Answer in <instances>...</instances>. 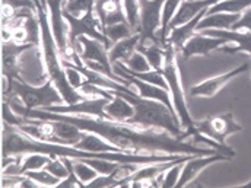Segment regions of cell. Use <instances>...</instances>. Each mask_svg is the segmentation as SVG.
<instances>
[{"mask_svg":"<svg viewBox=\"0 0 251 188\" xmlns=\"http://www.w3.org/2000/svg\"><path fill=\"white\" fill-rule=\"evenodd\" d=\"M123 66H125L128 71H133V73H145V71L152 70V67H151V64L148 62V59L139 50H136L131 54V57L126 63H123Z\"/></svg>","mask_w":251,"mask_h":188,"instance_id":"obj_27","label":"cell"},{"mask_svg":"<svg viewBox=\"0 0 251 188\" xmlns=\"http://www.w3.org/2000/svg\"><path fill=\"white\" fill-rule=\"evenodd\" d=\"M66 22L69 25V47H70V57L73 53H77V40L79 37H89L94 40H98L101 43H104L107 46V48H111V44L108 43L107 37L104 35V29L101 25L100 18L95 13V9L86 12L83 16L76 18L73 15H70L69 12H66L63 9ZM69 57V60H70Z\"/></svg>","mask_w":251,"mask_h":188,"instance_id":"obj_5","label":"cell"},{"mask_svg":"<svg viewBox=\"0 0 251 188\" xmlns=\"http://www.w3.org/2000/svg\"><path fill=\"white\" fill-rule=\"evenodd\" d=\"M181 3H183V0H165V3H164V7H162V25H161L159 32H158V37H159V40H161V43L164 46H167L168 24L174 18V15L177 13Z\"/></svg>","mask_w":251,"mask_h":188,"instance_id":"obj_20","label":"cell"},{"mask_svg":"<svg viewBox=\"0 0 251 188\" xmlns=\"http://www.w3.org/2000/svg\"><path fill=\"white\" fill-rule=\"evenodd\" d=\"M250 69V66L247 63L232 69V70H228L226 73H222L219 76H213L207 80H203L200 82L199 85H194L191 89H190V94L193 96H199V98H213L215 95H218L221 92V89L224 86H226L232 79H235L237 76L246 73L247 70Z\"/></svg>","mask_w":251,"mask_h":188,"instance_id":"obj_9","label":"cell"},{"mask_svg":"<svg viewBox=\"0 0 251 188\" xmlns=\"http://www.w3.org/2000/svg\"><path fill=\"white\" fill-rule=\"evenodd\" d=\"M1 4H9L16 10H21V9H32L34 10V9H37L35 0H3Z\"/></svg>","mask_w":251,"mask_h":188,"instance_id":"obj_31","label":"cell"},{"mask_svg":"<svg viewBox=\"0 0 251 188\" xmlns=\"http://www.w3.org/2000/svg\"><path fill=\"white\" fill-rule=\"evenodd\" d=\"M228 43V40L221 37H210L204 35L203 32H196L184 44L180 53L183 54V59L188 60L193 56H209L212 51L225 47Z\"/></svg>","mask_w":251,"mask_h":188,"instance_id":"obj_10","label":"cell"},{"mask_svg":"<svg viewBox=\"0 0 251 188\" xmlns=\"http://www.w3.org/2000/svg\"><path fill=\"white\" fill-rule=\"evenodd\" d=\"M105 113H107L108 121L127 123L134 116V108L122 95L113 92V99L105 105Z\"/></svg>","mask_w":251,"mask_h":188,"instance_id":"obj_16","label":"cell"},{"mask_svg":"<svg viewBox=\"0 0 251 188\" xmlns=\"http://www.w3.org/2000/svg\"><path fill=\"white\" fill-rule=\"evenodd\" d=\"M136 32L128 25V22H120V24H114V25H110V26L104 28V35L107 37V40L111 44V47L116 43H119V41H122L125 38H128V37H131Z\"/></svg>","mask_w":251,"mask_h":188,"instance_id":"obj_22","label":"cell"},{"mask_svg":"<svg viewBox=\"0 0 251 188\" xmlns=\"http://www.w3.org/2000/svg\"><path fill=\"white\" fill-rule=\"evenodd\" d=\"M75 147L82 149V150H86V152H94V153H102V152H125V150L113 146L111 143H108L105 139H102L97 133H91V131H83L82 139L75 144Z\"/></svg>","mask_w":251,"mask_h":188,"instance_id":"obj_17","label":"cell"},{"mask_svg":"<svg viewBox=\"0 0 251 188\" xmlns=\"http://www.w3.org/2000/svg\"><path fill=\"white\" fill-rule=\"evenodd\" d=\"M231 31H250L251 32V6L241 13V18L234 24Z\"/></svg>","mask_w":251,"mask_h":188,"instance_id":"obj_30","label":"cell"},{"mask_svg":"<svg viewBox=\"0 0 251 188\" xmlns=\"http://www.w3.org/2000/svg\"><path fill=\"white\" fill-rule=\"evenodd\" d=\"M251 6V0H222L212 7H209L207 13H219V12H226V13H243Z\"/></svg>","mask_w":251,"mask_h":188,"instance_id":"obj_21","label":"cell"},{"mask_svg":"<svg viewBox=\"0 0 251 188\" xmlns=\"http://www.w3.org/2000/svg\"><path fill=\"white\" fill-rule=\"evenodd\" d=\"M51 156L44 155V153H25L22 158V164H21V171L19 174H25L28 171H38V169H44L46 165L50 162Z\"/></svg>","mask_w":251,"mask_h":188,"instance_id":"obj_23","label":"cell"},{"mask_svg":"<svg viewBox=\"0 0 251 188\" xmlns=\"http://www.w3.org/2000/svg\"><path fill=\"white\" fill-rule=\"evenodd\" d=\"M107 89L122 95L133 105L134 116L127 121V124L136 125L143 130L167 131V133L184 140V136H183L184 130L181 128L177 114L174 111H171L168 107H165L162 102L140 98L137 94H134V91L131 88L126 86L123 83H119L113 79H110Z\"/></svg>","mask_w":251,"mask_h":188,"instance_id":"obj_2","label":"cell"},{"mask_svg":"<svg viewBox=\"0 0 251 188\" xmlns=\"http://www.w3.org/2000/svg\"><path fill=\"white\" fill-rule=\"evenodd\" d=\"M241 187H251V181H249V183H246V184H243Z\"/></svg>","mask_w":251,"mask_h":188,"instance_id":"obj_32","label":"cell"},{"mask_svg":"<svg viewBox=\"0 0 251 188\" xmlns=\"http://www.w3.org/2000/svg\"><path fill=\"white\" fill-rule=\"evenodd\" d=\"M31 180H34L40 187H57L62 180L54 177L53 174H50L47 169H38V171H28L25 174H22Z\"/></svg>","mask_w":251,"mask_h":188,"instance_id":"obj_25","label":"cell"},{"mask_svg":"<svg viewBox=\"0 0 251 188\" xmlns=\"http://www.w3.org/2000/svg\"><path fill=\"white\" fill-rule=\"evenodd\" d=\"M241 18V13H209L203 16V19L197 24L196 32L204 31V29H219V31H229L232 29L234 24Z\"/></svg>","mask_w":251,"mask_h":188,"instance_id":"obj_15","label":"cell"},{"mask_svg":"<svg viewBox=\"0 0 251 188\" xmlns=\"http://www.w3.org/2000/svg\"><path fill=\"white\" fill-rule=\"evenodd\" d=\"M190 158H193V156H186V158L180 159L178 162H176L174 165H171L165 171L164 181H162V187H177L178 180H180V175H181V169H183L184 164L187 162Z\"/></svg>","mask_w":251,"mask_h":188,"instance_id":"obj_26","label":"cell"},{"mask_svg":"<svg viewBox=\"0 0 251 188\" xmlns=\"http://www.w3.org/2000/svg\"><path fill=\"white\" fill-rule=\"evenodd\" d=\"M139 41H140V37L139 34H134L128 38H125L119 43H116L110 50H108V57L111 63L122 62L126 63L130 57L131 54L137 50V46H139Z\"/></svg>","mask_w":251,"mask_h":188,"instance_id":"obj_18","label":"cell"},{"mask_svg":"<svg viewBox=\"0 0 251 188\" xmlns=\"http://www.w3.org/2000/svg\"><path fill=\"white\" fill-rule=\"evenodd\" d=\"M196 127L201 134L213 139L221 144H226V139L229 136L244 130L243 125L235 121L232 113H225L222 116L207 117L201 121H196Z\"/></svg>","mask_w":251,"mask_h":188,"instance_id":"obj_7","label":"cell"},{"mask_svg":"<svg viewBox=\"0 0 251 188\" xmlns=\"http://www.w3.org/2000/svg\"><path fill=\"white\" fill-rule=\"evenodd\" d=\"M44 169H47L50 174H53L54 177H57V178H60V180L67 178V177H69V174H70V171H69L67 165L64 164V161H63L60 156H51L50 162L46 165V168H44Z\"/></svg>","mask_w":251,"mask_h":188,"instance_id":"obj_29","label":"cell"},{"mask_svg":"<svg viewBox=\"0 0 251 188\" xmlns=\"http://www.w3.org/2000/svg\"><path fill=\"white\" fill-rule=\"evenodd\" d=\"M204 35H210V37H221L228 40L229 43L234 44V47H228V44L225 47H222L221 50L224 53H229V54H235V53H247L251 56V32L250 31H219V29H204L200 31Z\"/></svg>","mask_w":251,"mask_h":188,"instance_id":"obj_13","label":"cell"},{"mask_svg":"<svg viewBox=\"0 0 251 188\" xmlns=\"http://www.w3.org/2000/svg\"><path fill=\"white\" fill-rule=\"evenodd\" d=\"M95 13L104 26L126 22L123 0H95Z\"/></svg>","mask_w":251,"mask_h":188,"instance_id":"obj_14","label":"cell"},{"mask_svg":"<svg viewBox=\"0 0 251 188\" xmlns=\"http://www.w3.org/2000/svg\"><path fill=\"white\" fill-rule=\"evenodd\" d=\"M94 7H95V0H73L64 3V10L76 18L83 16L86 12L92 10Z\"/></svg>","mask_w":251,"mask_h":188,"instance_id":"obj_28","label":"cell"},{"mask_svg":"<svg viewBox=\"0 0 251 188\" xmlns=\"http://www.w3.org/2000/svg\"><path fill=\"white\" fill-rule=\"evenodd\" d=\"M66 1H73V0H66Z\"/></svg>","mask_w":251,"mask_h":188,"instance_id":"obj_33","label":"cell"},{"mask_svg":"<svg viewBox=\"0 0 251 188\" xmlns=\"http://www.w3.org/2000/svg\"><path fill=\"white\" fill-rule=\"evenodd\" d=\"M229 159L231 158H228V156H225L222 153L203 155V156H193V158H190L187 162L184 164L183 169H181V175H180L177 187H186V186H188L209 165L221 162V161H229Z\"/></svg>","mask_w":251,"mask_h":188,"instance_id":"obj_12","label":"cell"},{"mask_svg":"<svg viewBox=\"0 0 251 188\" xmlns=\"http://www.w3.org/2000/svg\"><path fill=\"white\" fill-rule=\"evenodd\" d=\"M6 98H18L26 110H47L53 105L64 104L62 94L49 79L41 86H32L21 79L7 80Z\"/></svg>","mask_w":251,"mask_h":188,"instance_id":"obj_4","label":"cell"},{"mask_svg":"<svg viewBox=\"0 0 251 188\" xmlns=\"http://www.w3.org/2000/svg\"><path fill=\"white\" fill-rule=\"evenodd\" d=\"M176 57H177V50L170 43H167V54H165V63H164L162 73L168 83V91H170V95L173 99V107L180 120V124L184 130V134H183L184 140H187L197 131V127H196V121L193 120V117L188 111L184 89L181 85V76H180V70H178V64H177Z\"/></svg>","mask_w":251,"mask_h":188,"instance_id":"obj_3","label":"cell"},{"mask_svg":"<svg viewBox=\"0 0 251 188\" xmlns=\"http://www.w3.org/2000/svg\"><path fill=\"white\" fill-rule=\"evenodd\" d=\"M73 169H75V174H76L77 180L83 186H88L91 181H94L100 175L98 171L95 168H92L83 158H79V159L73 161Z\"/></svg>","mask_w":251,"mask_h":188,"instance_id":"obj_24","label":"cell"},{"mask_svg":"<svg viewBox=\"0 0 251 188\" xmlns=\"http://www.w3.org/2000/svg\"><path fill=\"white\" fill-rule=\"evenodd\" d=\"M12 110L25 118L37 120H63L75 124L83 131L97 133L113 146L128 153H165V155H216L221 153L213 147H200L191 141L176 137L167 131L143 130L127 123L108 121L88 116L57 114L46 110H26V107L18 98H9Z\"/></svg>","mask_w":251,"mask_h":188,"instance_id":"obj_1","label":"cell"},{"mask_svg":"<svg viewBox=\"0 0 251 188\" xmlns=\"http://www.w3.org/2000/svg\"><path fill=\"white\" fill-rule=\"evenodd\" d=\"M111 99L108 98H86L83 101L75 102V104H59L47 108L46 111L57 113V114H73V116H88V117H97L102 120H108L105 113V105Z\"/></svg>","mask_w":251,"mask_h":188,"instance_id":"obj_8","label":"cell"},{"mask_svg":"<svg viewBox=\"0 0 251 188\" xmlns=\"http://www.w3.org/2000/svg\"><path fill=\"white\" fill-rule=\"evenodd\" d=\"M137 50L145 54L151 67L153 70H161L164 69L165 63V54H167V46L158 43V44H148V46H137Z\"/></svg>","mask_w":251,"mask_h":188,"instance_id":"obj_19","label":"cell"},{"mask_svg":"<svg viewBox=\"0 0 251 188\" xmlns=\"http://www.w3.org/2000/svg\"><path fill=\"white\" fill-rule=\"evenodd\" d=\"M165 0H139L140 21H139V46L161 43L158 32L162 25V7ZM162 44V43H161Z\"/></svg>","mask_w":251,"mask_h":188,"instance_id":"obj_6","label":"cell"},{"mask_svg":"<svg viewBox=\"0 0 251 188\" xmlns=\"http://www.w3.org/2000/svg\"><path fill=\"white\" fill-rule=\"evenodd\" d=\"M35 44L26 43V44H18L15 41H4L3 48H1V57H3V76L10 80V79H21L19 74V56L26 51L32 50ZM22 80V79H21Z\"/></svg>","mask_w":251,"mask_h":188,"instance_id":"obj_11","label":"cell"}]
</instances>
